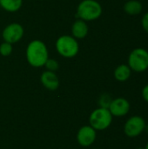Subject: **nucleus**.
Instances as JSON below:
<instances>
[{
	"mask_svg": "<svg viewBox=\"0 0 148 149\" xmlns=\"http://www.w3.org/2000/svg\"><path fill=\"white\" fill-rule=\"evenodd\" d=\"M113 118L109 109L99 107L93 110L90 114L89 123L96 131H104L111 126Z\"/></svg>",
	"mask_w": 148,
	"mask_h": 149,
	"instance_id": "obj_4",
	"label": "nucleus"
},
{
	"mask_svg": "<svg viewBox=\"0 0 148 149\" xmlns=\"http://www.w3.org/2000/svg\"><path fill=\"white\" fill-rule=\"evenodd\" d=\"M108 109L112 113L113 117L120 118L128 114L131 109V105L126 99L120 97V98L113 99Z\"/></svg>",
	"mask_w": 148,
	"mask_h": 149,
	"instance_id": "obj_8",
	"label": "nucleus"
},
{
	"mask_svg": "<svg viewBox=\"0 0 148 149\" xmlns=\"http://www.w3.org/2000/svg\"><path fill=\"white\" fill-rule=\"evenodd\" d=\"M23 4V0H0V6L8 12L17 11Z\"/></svg>",
	"mask_w": 148,
	"mask_h": 149,
	"instance_id": "obj_14",
	"label": "nucleus"
},
{
	"mask_svg": "<svg viewBox=\"0 0 148 149\" xmlns=\"http://www.w3.org/2000/svg\"><path fill=\"white\" fill-rule=\"evenodd\" d=\"M44 66H45L47 71L56 72L59 67V64H58V62L57 60H55L53 58H48L47 61L44 64Z\"/></svg>",
	"mask_w": 148,
	"mask_h": 149,
	"instance_id": "obj_17",
	"label": "nucleus"
},
{
	"mask_svg": "<svg viewBox=\"0 0 148 149\" xmlns=\"http://www.w3.org/2000/svg\"><path fill=\"white\" fill-rule=\"evenodd\" d=\"M24 31V27L18 23H11L5 26L2 32V37L4 42H8L11 45L17 43L22 39Z\"/></svg>",
	"mask_w": 148,
	"mask_h": 149,
	"instance_id": "obj_7",
	"label": "nucleus"
},
{
	"mask_svg": "<svg viewBox=\"0 0 148 149\" xmlns=\"http://www.w3.org/2000/svg\"><path fill=\"white\" fill-rule=\"evenodd\" d=\"M102 6L96 0H82L77 7V17L84 21H93L102 15Z\"/></svg>",
	"mask_w": 148,
	"mask_h": 149,
	"instance_id": "obj_2",
	"label": "nucleus"
},
{
	"mask_svg": "<svg viewBox=\"0 0 148 149\" xmlns=\"http://www.w3.org/2000/svg\"><path fill=\"white\" fill-rule=\"evenodd\" d=\"M128 65L132 71L143 72L148 69V52L144 48H136L128 57Z\"/></svg>",
	"mask_w": 148,
	"mask_h": 149,
	"instance_id": "obj_5",
	"label": "nucleus"
},
{
	"mask_svg": "<svg viewBox=\"0 0 148 149\" xmlns=\"http://www.w3.org/2000/svg\"><path fill=\"white\" fill-rule=\"evenodd\" d=\"M89 28L85 21L82 19H77L72 25V34L76 39H82L88 34Z\"/></svg>",
	"mask_w": 148,
	"mask_h": 149,
	"instance_id": "obj_11",
	"label": "nucleus"
},
{
	"mask_svg": "<svg viewBox=\"0 0 148 149\" xmlns=\"http://www.w3.org/2000/svg\"><path fill=\"white\" fill-rule=\"evenodd\" d=\"M141 25H142L143 29L148 33V12H147L143 16L142 20H141Z\"/></svg>",
	"mask_w": 148,
	"mask_h": 149,
	"instance_id": "obj_18",
	"label": "nucleus"
},
{
	"mask_svg": "<svg viewBox=\"0 0 148 149\" xmlns=\"http://www.w3.org/2000/svg\"><path fill=\"white\" fill-rule=\"evenodd\" d=\"M141 95H142V98H143V100L148 103V84L147 85H146L144 87H143V89H142V91H141Z\"/></svg>",
	"mask_w": 148,
	"mask_h": 149,
	"instance_id": "obj_19",
	"label": "nucleus"
},
{
	"mask_svg": "<svg viewBox=\"0 0 148 149\" xmlns=\"http://www.w3.org/2000/svg\"><path fill=\"white\" fill-rule=\"evenodd\" d=\"M13 47L12 45L8 42H3L0 45V54L3 57L10 56L12 53Z\"/></svg>",
	"mask_w": 148,
	"mask_h": 149,
	"instance_id": "obj_16",
	"label": "nucleus"
},
{
	"mask_svg": "<svg viewBox=\"0 0 148 149\" xmlns=\"http://www.w3.org/2000/svg\"><path fill=\"white\" fill-rule=\"evenodd\" d=\"M144 149H148V141L147 142V144H146V146H145V148Z\"/></svg>",
	"mask_w": 148,
	"mask_h": 149,
	"instance_id": "obj_21",
	"label": "nucleus"
},
{
	"mask_svg": "<svg viewBox=\"0 0 148 149\" xmlns=\"http://www.w3.org/2000/svg\"><path fill=\"white\" fill-rule=\"evenodd\" d=\"M143 6L139 0H129L124 4V10L130 16L139 15L142 11Z\"/></svg>",
	"mask_w": 148,
	"mask_h": 149,
	"instance_id": "obj_13",
	"label": "nucleus"
},
{
	"mask_svg": "<svg viewBox=\"0 0 148 149\" xmlns=\"http://www.w3.org/2000/svg\"><path fill=\"white\" fill-rule=\"evenodd\" d=\"M137 149H144V148H138Z\"/></svg>",
	"mask_w": 148,
	"mask_h": 149,
	"instance_id": "obj_22",
	"label": "nucleus"
},
{
	"mask_svg": "<svg viewBox=\"0 0 148 149\" xmlns=\"http://www.w3.org/2000/svg\"><path fill=\"white\" fill-rule=\"evenodd\" d=\"M25 56L29 65L39 68L44 66L45 62L49 58V52L46 45L42 40L35 39L27 45Z\"/></svg>",
	"mask_w": 148,
	"mask_h": 149,
	"instance_id": "obj_1",
	"label": "nucleus"
},
{
	"mask_svg": "<svg viewBox=\"0 0 148 149\" xmlns=\"http://www.w3.org/2000/svg\"><path fill=\"white\" fill-rule=\"evenodd\" d=\"M113 99L112 97L108 94V93H104L102 94L99 99V107H102V108H109V106L112 102Z\"/></svg>",
	"mask_w": 148,
	"mask_h": 149,
	"instance_id": "obj_15",
	"label": "nucleus"
},
{
	"mask_svg": "<svg viewBox=\"0 0 148 149\" xmlns=\"http://www.w3.org/2000/svg\"><path fill=\"white\" fill-rule=\"evenodd\" d=\"M146 120L140 115H133L130 117L124 125V133L128 138H137L144 131L146 127Z\"/></svg>",
	"mask_w": 148,
	"mask_h": 149,
	"instance_id": "obj_6",
	"label": "nucleus"
},
{
	"mask_svg": "<svg viewBox=\"0 0 148 149\" xmlns=\"http://www.w3.org/2000/svg\"><path fill=\"white\" fill-rule=\"evenodd\" d=\"M55 46L58 53L66 58H74L79 51V45L77 39L70 35L60 36L57 39Z\"/></svg>",
	"mask_w": 148,
	"mask_h": 149,
	"instance_id": "obj_3",
	"label": "nucleus"
},
{
	"mask_svg": "<svg viewBox=\"0 0 148 149\" xmlns=\"http://www.w3.org/2000/svg\"><path fill=\"white\" fill-rule=\"evenodd\" d=\"M114 78L120 82H125L128 80L132 74V70L128 65H120L114 70Z\"/></svg>",
	"mask_w": 148,
	"mask_h": 149,
	"instance_id": "obj_12",
	"label": "nucleus"
},
{
	"mask_svg": "<svg viewBox=\"0 0 148 149\" xmlns=\"http://www.w3.org/2000/svg\"><path fill=\"white\" fill-rule=\"evenodd\" d=\"M40 81L42 85L50 91H55L59 86V79L55 72L44 71L40 76Z\"/></svg>",
	"mask_w": 148,
	"mask_h": 149,
	"instance_id": "obj_10",
	"label": "nucleus"
},
{
	"mask_svg": "<svg viewBox=\"0 0 148 149\" xmlns=\"http://www.w3.org/2000/svg\"><path fill=\"white\" fill-rule=\"evenodd\" d=\"M145 132L148 134V124H146V127H145Z\"/></svg>",
	"mask_w": 148,
	"mask_h": 149,
	"instance_id": "obj_20",
	"label": "nucleus"
},
{
	"mask_svg": "<svg viewBox=\"0 0 148 149\" xmlns=\"http://www.w3.org/2000/svg\"><path fill=\"white\" fill-rule=\"evenodd\" d=\"M97 138V131L89 126L82 127L77 134L78 143L82 147H90L92 146Z\"/></svg>",
	"mask_w": 148,
	"mask_h": 149,
	"instance_id": "obj_9",
	"label": "nucleus"
}]
</instances>
